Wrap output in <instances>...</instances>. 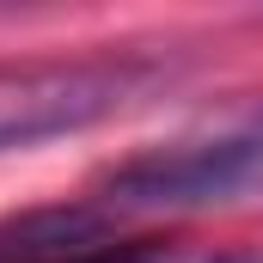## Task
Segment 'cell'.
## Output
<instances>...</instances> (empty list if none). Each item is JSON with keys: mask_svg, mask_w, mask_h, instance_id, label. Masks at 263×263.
<instances>
[{"mask_svg": "<svg viewBox=\"0 0 263 263\" xmlns=\"http://www.w3.org/2000/svg\"><path fill=\"white\" fill-rule=\"evenodd\" d=\"M263 202V110L147 147L104 178L110 214H184V208H239Z\"/></svg>", "mask_w": 263, "mask_h": 263, "instance_id": "6da1fadb", "label": "cell"}, {"mask_svg": "<svg viewBox=\"0 0 263 263\" xmlns=\"http://www.w3.org/2000/svg\"><path fill=\"white\" fill-rule=\"evenodd\" d=\"M165 73L172 67L159 55H73V62L0 67V153L92 129L147 98Z\"/></svg>", "mask_w": 263, "mask_h": 263, "instance_id": "7a4b0ae2", "label": "cell"}, {"mask_svg": "<svg viewBox=\"0 0 263 263\" xmlns=\"http://www.w3.org/2000/svg\"><path fill=\"white\" fill-rule=\"evenodd\" d=\"M0 263H165V245L117 239L110 208H31L0 227Z\"/></svg>", "mask_w": 263, "mask_h": 263, "instance_id": "3957f363", "label": "cell"}, {"mask_svg": "<svg viewBox=\"0 0 263 263\" xmlns=\"http://www.w3.org/2000/svg\"><path fill=\"white\" fill-rule=\"evenodd\" d=\"M214 263H263V257H214Z\"/></svg>", "mask_w": 263, "mask_h": 263, "instance_id": "277c9868", "label": "cell"}]
</instances>
